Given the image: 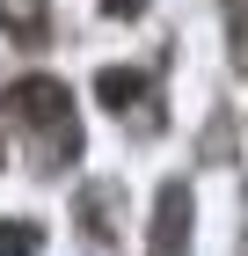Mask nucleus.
I'll return each instance as SVG.
<instances>
[{
  "mask_svg": "<svg viewBox=\"0 0 248 256\" xmlns=\"http://www.w3.org/2000/svg\"><path fill=\"white\" fill-rule=\"evenodd\" d=\"M0 110L15 118V132H29V139H37V161H44V168H66V161L80 154L73 88H66V80H51V74H22V80H7Z\"/></svg>",
  "mask_w": 248,
  "mask_h": 256,
  "instance_id": "f257e3e1",
  "label": "nucleus"
},
{
  "mask_svg": "<svg viewBox=\"0 0 248 256\" xmlns=\"http://www.w3.org/2000/svg\"><path fill=\"white\" fill-rule=\"evenodd\" d=\"M227 37H234V66L248 74V0H227Z\"/></svg>",
  "mask_w": 248,
  "mask_h": 256,
  "instance_id": "423d86ee",
  "label": "nucleus"
},
{
  "mask_svg": "<svg viewBox=\"0 0 248 256\" xmlns=\"http://www.w3.org/2000/svg\"><path fill=\"white\" fill-rule=\"evenodd\" d=\"M190 190L183 183H161V198H153V249L146 256H190Z\"/></svg>",
  "mask_w": 248,
  "mask_h": 256,
  "instance_id": "f03ea898",
  "label": "nucleus"
},
{
  "mask_svg": "<svg viewBox=\"0 0 248 256\" xmlns=\"http://www.w3.org/2000/svg\"><path fill=\"white\" fill-rule=\"evenodd\" d=\"M102 15H124V22H132V15H146V0H102Z\"/></svg>",
  "mask_w": 248,
  "mask_h": 256,
  "instance_id": "0eeeda50",
  "label": "nucleus"
},
{
  "mask_svg": "<svg viewBox=\"0 0 248 256\" xmlns=\"http://www.w3.org/2000/svg\"><path fill=\"white\" fill-rule=\"evenodd\" d=\"M95 96H102V110H153V80L139 74V66H102L95 74Z\"/></svg>",
  "mask_w": 248,
  "mask_h": 256,
  "instance_id": "7ed1b4c3",
  "label": "nucleus"
},
{
  "mask_svg": "<svg viewBox=\"0 0 248 256\" xmlns=\"http://www.w3.org/2000/svg\"><path fill=\"white\" fill-rule=\"evenodd\" d=\"M44 234L29 227V220H0V256H37Z\"/></svg>",
  "mask_w": 248,
  "mask_h": 256,
  "instance_id": "39448f33",
  "label": "nucleus"
},
{
  "mask_svg": "<svg viewBox=\"0 0 248 256\" xmlns=\"http://www.w3.org/2000/svg\"><path fill=\"white\" fill-rule=\"evenodd\" d=\"M0 30L37 52V44L51 37V0H0Z\"/></svg>",
  "mask_w": 248,
  "mask_h": 256,
  "instance_id": "20e7f679",
  "label": "nucleus"
}]
</instances>
